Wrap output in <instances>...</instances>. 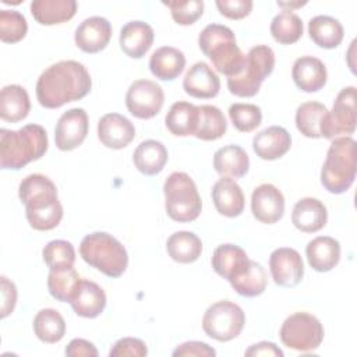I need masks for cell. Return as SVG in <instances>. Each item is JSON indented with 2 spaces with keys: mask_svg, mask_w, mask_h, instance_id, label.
Returning a JSON list of instances; mask_svg holds the SVG:
<instances>
[{
  "mask_svg": "<svg viewBox=\"0 0 357 357\" xmlns=\"http://www.w3.org/2000/svg\"><path fill=\"white\" fill-rule=\"evenodd\" d=\"M356 178V141L351 137L335 138L321 169V183L332 194L346 192Z\"/></svg>",
  "mask_w": 357,
  "mask_h": 357,
  "instance_id": "6",
  "label": "cell"
},
{
  "mask_svg": "<svg viewBox=\"0 0 357 357\" xmlns=\"http://www.w3.org/2000/svg\"><path fill=\"white\" fill-rule=\"evenodd\" d=\"M291 146V137L286 128L271 126L252 139V149L264 160H276L286 155Z\"/></svg>",
  "mask_w": 357,
  "mask_h": 357,
  "instance_id": "20",
  "label": "cell"
},
{
  "mask_svg": "<svg viewBox=\"0 0 357 357\" xmlns=\"http://www.w3.org/2000/svg\"><path fill=\"white\" fill-rule=\"evenodd\" d=\"M185 67V56L173 46H162L156 49L149 59L151 73L163 81L176 79Z\"/></svg>",
  "mask_w": 357,
  "mask_h": 357,
  "instance_id": "27",
  "label": "cell"
},
{
  "mask_svg": "<svg viewBox=\"0 0 357 357\" xmlns=\"http://www.w3.org/2000/svg\"><path fill=\"white\" fill-rule=\"evenodd\" d=\"M173 356L174 357H213L216 356V351L208 343L191 340V342L178 344L174 349Z\"/></svg>",
  "mask_w": 357,
  "mask_h": 357,
  "instance_id": "47",
  "label": "cell"
},
{
  "mask_svg": "<svg viewBox=\"0 0 357 357\" xmlns=\"http://www.w3.org/2000/svg\"><path fill=\"white\" fill-rule=\"evenodd\" d=\"M213 167L222 177L240 178L247 174L250 169V159L241 146L226 145L215 152Z\"/></svg>",
  "mask_w": 357,
  "mask_h": 357,
  "instance_id": "30",
  "label": "cell"
},
{
  "mask_svg": "<svg viewBox=\"0 0 357 357\" xmlns=\"http://www.w3.org/2000/svg\"><path fill=\"white\" fill-rule=\"evenodd\" d=\"M166 7L170 8L172 18L178 25H191L201 18L204 13V1L190 0V1H165Z\"/></svg>",
  "mask_w": 357,
  "mask_h": 357,
  "instance_id": "44",
  "label": "cell"
},
{
  "mask_svg": "<svg viewBox=\"0 0 357 357\" xmlns=\"http://www.w3.org/2000/svg\"><path fill=\"white\" fill-rule=\"evenodd\" d=\"M251 212L257 220L273 225L283 218L284 197L282 191L271 183L258 185L251 195Z\"/></svg>",
  "mask_w": 357,
  "mask_h": 357,
  "instance_id": "15",
  "label": "cell"
},
{
  "mask_svg": "<svg viewBox=\"0 0 357 357\" xmlns=\"http://www.w3.org/2000/svg\"><path fill=\"white\" fill-rule=\"evenodd\" d=\"M165 124L176 137L195 135L198 126V106L184 100L173 103L166 114Z\"/></svg>",
  "mask_w": 357,
  "mask_h": 357,
  "instance_id": "32",
  "label": "cell"
},
{
  "mask_svg": "<svg viewBox=\"0 0 357 357\" xmlns=\"http://www.w3.org/2000/svg\"><path fill=\"white\" fill-rule=\"evenodd\" d=\"M244 324V311L240 305L229 300H222L209 305L202 318L204 332L218 342H229L237 337L241 333Z\"/></svg>",
  "mask_w": 357,
  "mask_h": 357,
  "instance_id": "10",
  "label": "cell"
},
{
  "mask_svg": "<svg viewBox=\"0 0 357 357\" xmlns=\"http://www.w3.org/2000/svg\"><path fill=\"white\" fill-rule=\"evenodd\" d=\"M291 222L303 233H315L328 222L326 206L317 198H301L293 208Z\"/></svg>",
  "mask_w": 357,
  "mask_h": 357,
  "instance_id": "25",
  "label": "cell"
},
{
  "mask_svg": "<svg viewBox=\"0 0 357 357\" xmlns=\"http://www.w3.org/2000/svg\"><path fill=\"white\" fill-rule=\"evenodd\" d=\"M89 128L88 114L81 107L64 112L54 130V142L60 151H73L78 148L86 138Z\"/></svg>",
  "mask_w": 357,
  "mask_h": 357,
  "instance_id": "13",
  "label": "cell"
},
{
  "mask_svg": "<svg viewBox=\"0 0 357 357\" xmlns=\"http://www.w3.org/2000/svg\"><path fill=\"white\" fill-rule=\"evenodd\" d=\"M74 0H33L31 14L40 25H56L71 20L77 13Z\"/></svg>",
  "mask_w": 357,
  "mask_h": 357,
  "instance_id": "29",
  "label": "cell"
},
{
  "mask_svg": "<svg viewBox=\"0 0 357 357\" xmlns=\"http://www.w3.org/2000/svg\"><path fill=\"white\" fill-rule=\"evenodd\" d=\"M92 88V79L82 63L63 60L49 66L38 78L36 98L46 109H59L63 105L85 98Z\"/></svg>",
  "mask_w": 357,
  "mask_h": 357,
  "instance_id": "1",
  "label": "cell"
},
{
  "mask_svg": "<svg viewBox=\"0 0 357 357\" xmlns=\"http://www.w3.org/2000/svg\"><path fill=\"white\" fill-rule=\"evenodd\" d=\"M28 24L25 17L15 10H0V39L4 43H17L25 38Z\"/></svg>",
  "mask_w": 357,
  "mask_h": 357,
  "instance_id": "42",
  "label": "cell"
},
{
  "mask_svg": "<svg viewBox=\"0 0 357 357\" xmlns=\"http://www.w3.org/2000/svg\"><path fill=\"white\" fill-rule=\"evenodd\" d=\"M275 67V53L266 45H257L245 54L243 70L227 78L229 91L240 98H251L258 93L261 84Z\"/></svg>",
  "mask_w": 357,
  "mask_h": 357,
  "instance_id": "8",
  "label": "cell"
},
{
  "mask_svg": "<svg viewBox=\"0 0 357 357\" xmlns=\"http://www.w3.org/2000/svg\"><path fill=\"white\" fill-rule=\"evenodd\" d=\"M79 282L81 278L73 266L63 269H50L47 276V289L53 298L63 303H71Z\"/></svg>",
  "mask_w": 357,
  "mask_h": 357,
  "instance_id": "38",
  "label": "cell"
},
{
  "mask_svg": "<svg viewBox=\"0 0 357 357\" xmlns=\"http://www.w3.org/2000/svg\"><path fill=\"white\" fill-rule=\"evenodd\" d=\"M247 357H257V356H276L282 357L283 351L272 342H259L257 344L250 346L245 353Z\"/></svg>",
  "mask_w": 357,
  "mask_h": 357,
  "instance_id": "50",
  "label": "cell"
},
{
  "mask_svg": "<svg viewBox=\"0 0 357 357\" xmlns=\"http://www.w3.org/2000/svg\"><path fill=\"white\" fill-rule=\"evenodd\" d=\"M250 262L247 252L236 244H220L212 255L213 271L229 283L243 276L250 268Z\"/></svg>",
  "mask_w": 357,
  "mask_h": 357,
  "instance_id": "16",
  "label": "cell"
},
{
  "mask_svg": "<svg viewBox=\"0 0 357 357\" xmlns=\"http://www.w3.org/2000/svg\"><path fill=\"white\" fill-rule=\"evenodd\" d=\"M212 201L216 211L227 218H236L244 211L243 190L231 177H222L213 184Z\"/></svg>",
  "mask_w": 357,
  "mask_h": 357,
  "instance_id": "22",
  "label": "cell"
},
{
  "mask_svg": "<svg viewBox=\"0 0 357 357\" xmlns=\"http://www.w3.org/2000/svg\"><path fill=\"white\" fill-rule=\"evenodd\" d=\"M308 33L315 45L324 49H335L343 40L342 24L329 15H317L308 22Z\"/></svg>",
  "mask_w": 357,
  "mask_h": 357,
  "instance_id": "34",
  "label": "cell"
},
{
  "mask_svg": "<svg viewBox=\"0 0 357 357\" xmlns=\"http://www.w3.org/2000/svg\"><path fill=\"white\" fill-rule=\"evenodd\" d=\"M31 109L28 92L24 86L6 85L0 92V117L8 123L24 120Z\"/></svg>",
  "mask_w": 357,
  "mask_h": 357,
  "instance_id": "31",
  "label": "cell"
},
{
  "mask_svg": "<svg viewBox=\"0 0 357 357\" xmlns=\"http://www.w3.org/2000/svg\"><path fill=\"white\" fill-rule=\"evenodd\" d=\"M166 251L178 264H191L201 257L202 241L192 231H176L167 238Z\"/></svg>",
  "mask_w": 357,
  "mask_h": 357,
  "instance_id": "33",
  "label": "cell"
},
{
  "mask_svg": "<svg viewBox=\"0 0 357 357\" xmlns=\"http://www.w3.org/2000/svg\"><path fill=\"white\" fill-rule=\"evenodd\" d=\"M165 209L176 222H192L202 209V201L194 180L184 172L172 173L165 184Z\"/></svg>",
  "mask_w": 357,
  "mask_h": 357,
  "instance_id": "7",
  "label": "cell"
},
{
  "mask_svg": "<svg viewBox=\"0 0 357 357\" xmlns=\"http://www.w3.org/2000/svg\"><path fill=\"white\" fill-rule=\"evenodd\" d=\"M198 46L212 61L215 70L227 78L237 75L243 70L245 54L237 46L236 36L229 26L220 24L206 25L198 36Z\"/></svg>",
  "mask_w": 357,
  "mask_h": 357,
  "instance_id": "4",
  "label": "cell"
},
{
  "mask_svg": "<svg viewBox=\"0 0 357 357\" xmlns=\"http://www.w3.org/2000/svg\"><path fill=\"white\" fill-rule=\"evenodd\" d=\"M1 318H6L13 312L17 303V287L6 276H1Z\"/></svg>",
  "mask_w": 357,
  "mask_h": 357,
  "instance_id": "48",
  "label": "cell"
},
{
  "mask_svg": "<svg viewBox=\"0 0 357 357\" xmlns=\"http://www.w3.org/2000/svg\"><path fill=\"white\" fill-rule=\"evenodd\" d=\"M356 130V86L343 88L333 103L332 110L326 113L322 137L332 139L337 135H349Z\"/></svg>",
  "mask_w": 357,
  "mask_h": 357,
  "instance_id": "11",
  "label": "cell"
},
{
  "mask_svg": "<svg viewBox=\"0 0 357 357\" xmlns=\"http://www.w3.org/2000/svg\"><path fill=\"white\" fill-rule=\"evenodd\" d=\"M305 255L314 271L329 272L339 264L340 244L333 237L319 236L307 244Z\"/></svg>",
  "mask_w": 357,
  "mask_h": 357,
  "instance_id": "26",
  "label": "cell"
},
{
  "mask_svg": "<svg viewBox=\"0 0 357 357\" xmlns=\"http://www.w3.org/2000/svg\"><path fill=\"white\" fill-rule=\"evenodd\" d=\"M112 38V25L103 17H89L84 20L74 33L75 45L85 53L103 50Z\"/></svg>",
  "mask_w": 357,
  "mask_h": 357,
  "instance_id": "17",
  "label": "cell"
},
{
  "mask_svg": "<svg viewBox=\"0 0 357 357\" xmlns=\"http://www.w3.org/2000/svg\"><path fill=\"white\" fill-rule=\"evenodd\" d=\"M153 36V29L149 24L144 21H130L121 28L119 42L127 56L141 59L151 49Z\"/></svg>",
  "mask_w": 357,
  "mask_h": 357,
  "instance_id": "23",
  "label": "cell"
},
{
  "mask_svg": "<svg viewBox=\"0 0 357 357\" xmlns=\"http://www.w3.org/2000/svg\"><path fill=\"white\" fill-rule=\"evenodd\" d=\"M324 333V326L317 317L308 312H294L283 321L279 336L289 349L312 351L321 346Z\"/></svg>",
  "mask_w": 357,
  "mask_h": 357,
  "instance_id": "9",
  "label": "cell"
},
{
  "mask_svg": "<svg viewBox=\"0 0 357 357\" xmlns=\"http://www.w3.org/2000/svg\"><path fill=\"white\" fill-rule=\"evenodd\" d=\"M229 117L240 132L254 131L262 121L259 106L252 103H234L229 107Z\"/></svg>",
  "mask_w": 357,
  "mask_h": 357,
  "instance_id": "43",
  "label": "cell"
},
{
  "mask_svg": "<svg viewBox=\"0 0 357 357\" xmlns=\"http://www.w3.org/2000/svg\"><path fill=\"white\" fill-rule=\"evenodd\" d=\"M166 146L156 139L142 141L132 153V162L138 172L145 176L159 174L167 162Z\"/></svg>",
  "mask_w": 357,
  "mask_h": 357,
  "instance_id": "28",
  "label": "cell"
},
{
  "mask_svg": "<svg viewBox=\"0 0 357 357\" xmlns=\"http://www.w3.org/2000/svg\"><path fill=\"white\" fill-rule=\"evenodd\" d=\"M269 271L278 286L294 287L304 276L303 258L294 248H276L269 257Z\"/></svg>",
  "mask_w": 357,
  "mask_h": 357,
  "instance_id": "14",
  "label": "cell"
},
{
  "mask_svg": "<svg viewBox=\"0 0 357 357\" xmlns=\"http://www.w3.org/2000/svg\"><path fill=\"white\" fill-rule=\"evenodd\" d=\"M81 258L109 278H120L128 265L124 245L112 234L95 231L85 236L79 244Z\"/></svg>",
  "mask_w": 357,
  "mask_h": 357,
  "instance_id": "5",
  "label": "cell"
},
{
  "mask_svg": "<svg viewBox=\"0 0 357 357\" xmlns=\"http://www.w3.org/2000/svg\"><path fill=\"white\" fill-rule=\"evenodd\" d=\"M98 138L110 149H123L135 138L134 124L119 113H107L98 123Z\"/></svg>",
  "mask_w": 357,
  "mask_h": 357,
  "instance_id": "18",
  "label": "cell"
},
{
  "mask_svg": "<svg viewBox=\"0 0 357 357\" xmlns=\"http://www.w3.org/2000/svg\"><path fill=\"white\" fill-rule=\"evenodd\" d=\"M328 109L319 102H304L296 110L297 130L307 138H322V128Z\"/></svg>",
  "mask_w": 357,
  "mask_h": 357,
  "instance_id": "35",
  "label": "cell"
},
{
  "mask_svg": "<svg viewBox=\"0 0 357 357\" xmlns=\"http://www.w3.org/2000/svg\"><path fill=\"white\" fill-rule=\"evenodd\" d=\"M165 93L159 84L151 79L134 81L126 93V106L128 112L142 120L155 117L163 107Z\"/></svg>",
  "mask_w": 357,
  "mask_h": 357,
  "instance_id": "12",
  "label": "cell"
},
{
  "mask_svg": "<svg viewBox=\"0 0 357 357\" xmlns=\"http://www.w3.org/2000/svg\"><path fill=\"white\" fill-rule=\"evenodd\" d=\"M296 86L304 92H317L326 84L328 73L325 64L314 56L298 57L291 68Z\"/></svg>",
  "mask_w": 357,
  "mask_h": 357,
  "instance_id": "21",
  "label": "cell"
},
{
  "mask_svg": "<svg viewBox=\"0 0 357 357\" xmlns=\"http://www.w3.org/2000/svg\"><path fill=\"white\" fill-rule=\"evenodd\" d=\"M278 4H279L280 7H290V8H293V7H301V6H304L305 1H304V3H282V1H278Z\"/></svg>",
  "mask_w": 357,
  "mask_h": 357,
  "instance_id": "51",
  "label": "cell"
},
{
  "mask_svg": "<svg viewBox=\"0 0 357 357\" xmlns=\"http://www.w3.org/2000/svg\"><path fill=\"white\" fill-rule=\"evenodd\" d=\"M70 304L78 317L96 318L106 307V294L98 283L88 279H81L75 296Z\"/></svg>",
  "mask_w": 357,
  "mask_h": 357,
  "instance_id": "24",
  "label": "cell"
},
{
  "mask_svg": "<svg viewBox=\"0 0 357 357\" xmlns=\"http://www.w3.org/2000/svg\"><path fill=\"white\" fill-rule=\"evenodd\" d=\"M18 197L25 205V216L29 226L39 231L52 230L63 219V206L59 201L54 183L39 173L22 178Z\"/></svg>",
  "mask_w": 357,
  "mask_h": 357,
  "instance_id": "2",
  "label": "cell"
},
{
  "mask_svg": "<svg viewBox=\"0 0 357 357\" xmlns=\"http://www.w3.org/2000/svg\"><path fill=\"white\" fill-rule=\"evenodd\" d=\"M33 332L45 343H57L64 337L66 321L57 310L43 308L33 318Z\"/></svg>",
  "mask_w": 357,
  "mask_h": 357,
  "instance_id": "36",
  "label": "cell"
},
{
  "mask_svg": "<svg viewBox=\"0 0 357 357\" xmlns=\"http://www.w3.org/2000/svg\"><path fill=\"white\" fill-rule=\"evenodd\" d=\"M183 88L185 93L197 99H211L219 93L220 79L216 73L205 61H198L190 67Z\"/></svg>",
  "mask_w": 357,
  "mask_h": 357,
  "instance_id": "19",
  "label": "cell"
},
{
  "mask_svg": "<svg viewBox=\"0 0 357 357\" xmlns=\"http://www.w3.org/2000/svg\"><path fill=\"white\" fill-rule=\"evenodd\" d=\"M64 353L68 357H79V356L96 357L98 356V350L93 346V343H91L85 339H73L68 343V346L66 347Z\"/></svg>",
  "mask_w": 357,
  "mask_h": 357,
  "instance_id": "49",
  "label": "cell"
},
{
  "mask_svg": "<svg viewBox=\"0 0 357 357\" xmlns=\"http://www.w3.org/2000/svg\"><path fill=\"white\" fill-rule=\"evenodd\" d=\"M271 35L280 45L296 43L303 35L301 18L290 10H283L271 22Z\"/></svg>",
  "mask_w": 357,
  "mask_h": 357,
  "instance_id": "39",
  "label": "cell"
},
{
  "mask_svg": "<svg viewBox=\"0 0 357 357\" xmlns=\"http://www.w3.org/2000/svg\"><path fill=\"white\" fill-rule=\"evenodd\" d=\"M42 257L49 269L71 268L75 262V250L67 240H53L43 247Z\"/></svg>",
  "mask_w": 357,
  "mask_h": 357,
  "instance_id": "41",
  "label": "cell"
},
{
  "mask_svg": "<svg viewBox=\"0 0 357 357\" xmlns=\"http://www.w3.org/2000/svg\"><path fill=\"white\" fill-rule=\"evenodd\" d=\"M230 284L234 291L243 297H257L265 291L268 276L259 262L251 261L247 272L238 279L230 282Z\"/></svg>",
  "mask_w": 357,
  "mask_h": 357,
  "instance_id": "40",
  "label": "cell"
},
{
  "mask_svg": "<svg viewBox=\"0 0 357 357\" xmlns=\"http://www.w3.org/2000/svg\"><path fill=\"white\" fill-rule=\"evenodd\" d=\"M227 123L219 107L212 105L198 106V126L195 137L202 141H215L226 134Z\"/></svg>",
  "mask_w": 357,
  "mask_h": 357,
  "instance_id": "37",
  "label": "cell"
},
{
  "mask_svg": "<svg viewBox=\"0 0 357 357\" xmlns=\"http://www.w3.org/2000/svg\"><path fill=\"white\" fill-rule=\"evenodd\" d=\"M148 349L146 344L137 337H123L119 339L113 347L109 351L110 357H117V356H146Z\"/></svg>",
  "mask_w": 357,
  "mask_h": 357,
  "instance_id": "45",
  "label": "cell"
},
{
  "mask_svg": "<svg viewBox=\"0 0 357 357\" xmlns=\"http://www.w3.org/2000/svg\"><path fill=\"white\" fill-rule=\"evenodd\" d=\"M216 7L222 15L230 20L245 18L252 10L251 0H218Z\"/></svg>",
  "mask_w": 357,
  "mask_h": 357,
  "instance_id": "46",
  "label": "cell"
},
{
  "mask_svg": "<svg viewBox=\"0 0 357 357\" xmlns=\"http://www.w3.org/2000/svg\"><path fill=\"white\" fill-rule=\"evenodd\" d=\"M47 134L39 124H26L13 131L0 130V166L20 170L29 162L40 159L47 151Z\"/></svg>",
  "mask_w": 357,
  "mask_h": 357,
  "instance_id": "3",
  "label": "cell"
}]
</instances>
